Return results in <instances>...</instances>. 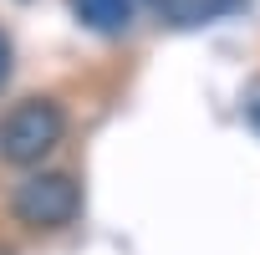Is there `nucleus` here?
Instances as JSON below:
<instances>
[{"instance_id":"nucleus-1","label":"nucleus","mask_w":260,"mask_h":255,"mask_svg":"<svg viewBox=\"0 0 260 255\" xmlns=\"http://www.w3.org/2000/svg\"><path fill=\"white\" fill-rule=\"evenodd\" d=\"M61 138H67V107L56 97H21L0 112V164L6 169L46 164Z\"/></svg>"},{"instance_id":"nucleus-2","label":"nucleus","mask_w":260,"mask_h":255,"mask_svg":"<svg viewBox=\"0 0 260 255\" xmlns=\"http://www.w3.org/2000/svg\"><path fill=\"white\" fill-rule=\"evenodd\" d=\"M11 214L36 230V235H51V230H67L77 214H82V184L61 169H41V174H26L16 189H11Z\"/></svg>"},{"instance_id":"nucleus-3","label":"nucleus","mask_w":260,"mask_h":255,"mask_svg":"<svg viewBox=\"0 0 260 255\" xmlns=\"http://www.w3.org/2000/svg\"><path fill=\"white\" fill-rule=\"evenodd\" d=\"M143 6H148V16H153L158 26H169V31H199V26H209V21L235 16L245 0H143Z\"/></svg>"},{"instance_id":"nucleus-4","label":"nucleus","mask_w":260,"mask_h":255,"mask_svg":"<svg viewBox=\"0 0 260 255\" xmlns=\"http://www.w3.org/2000/svg\"><path fill=\"white\" fill-rule=\"evenodd\" d=\"M67 11L92 36H122L138 16V0H67Z\"/></svg>"},{"instance_id":"nucleus-5","label":"nucleus","mask_w":260,"mask_h":255,"mask_svg":"<svg viewBox=\"0 0 260 255\" xmlns=\"http://www.w3.org/2000/svg\"><path fill=\"white\" fill-rule=\"evenodd\" d=\"M240 117H245V128L260 138V77H250V87H245V97H240Z\"/></svg>"},{"instance_id":"nucleus-6","label":"nucleus","mask_w":260,"mask_h":255,"mask_svg":"<svg viewBox=\"0 0 260 255\" xmlns=\"http://www.w3.org/2000/svg\"><path fill=\"white\" fill-rule=\"evenodd\" d=\"M6 82H11V36L0 31V87H6Z\"/></svg>"}]
</instances>
